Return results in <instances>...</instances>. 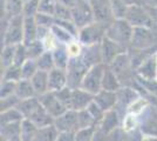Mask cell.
<instances>
[{
    "instance_id": "41",
    "label": "cell",
    "mask_w": 157,
    "mask_h": 141,
    "mask_svg": "<svg viewBox=\"0 0 157 141\" xmlns=\"http://www.w3.org/2000/svg\"><path fill=\"white\" fill-rule=\"evenodd\" d=\"M41 41H42V45H44V47H45V49H46L47 52H53L54 49H56L61 45L58 41V39L55 38V35L52 33V28H51V32L47 34Z\"/></svg>"
},
{
    "instance_id": "14",
    "label": "cell",
    "mask_w": 157,
    "mask_h": 141,
    "mask_svg": "<svg viewBox=\"0 0 157 141\" xmlns=\"http://www.w3.org/2000/svg\"><path fill=\"white\" fill-rule=\"evenodd\" d=\"M93 94L88 93L87 91L82 88H76L72 91V100H71V107L69 109L80 112V111H85L90 106L93 101H94Z\"/></svg>"
},
{
    "instance_id": "9",
    "label": "cell",
    "mask_w": 157,
    "mask_h": 141,
    "mask_svg": "<svg viewBox=\"0 0 157 141\" xmlns=\"http://www.w3.org/2000/svg\"><path fill=\"white\" fill-rule=\"evenodd\" d=\"M72 13L73 22L76 25L78 31L95 21V17L93 13L92 6H90L89 1H87V0L78 1V5L72 10Z\"/></svg>"
},
{
    "instance_id": "10",
    "label": "cell",
    "mask_w": 157,
    "mask_h": 141,
    "mask_svg": "<svg viewBox=\"0 0 157 141\" xmlns=\"http://www.w3.org/2000/svg\"><path fill=\"white\" fill-rule=\"evenodd\" d=\"M121 118L118 113L113 109L110 112H107L103 116L101 122L96 126V132H95V141H100L103 136L111 133L116 128L121 127Z\"/></svg>"
},
{
    "instance_id": "35",
    "label": "cell",
    "mask_w": 157,
    "mask_h": 141,
    "mask_svg": "<svg viewBox=\"0 0 157 141\" xmlns=\"http://www.w3.org/2000/svg\"><path fill=\"white\" fill-rule=\"evenodd\" d=\"M39 71L36 61L35 60H28L21 66V74H22V79L24 80H31L34 74Z\"/></svg>"
},
{
    "instance_id": "31",
    "label": "cell",
    "mask_w": 157,
    "mask_h": 141,
    "mask_svg": "<svg viewBox=\"0 0 157 141\" xmlns=\"http://www.w3.org/2000/svg\"><path fill=\"white\" fill-rule=\"evenodd\" d=\"M25 46H26L27 58L29 60H36L39 57H41L42 54L46 52V49H45L41 40H36L32 42V44H29V45H25Z\"/></svg>"
},
{
    "instance_id": "3",
    "label": "cell",
    "mask_w": 157,
    "mask_h": 141,
    "mask_svg": "<svg viewBox=\"0 0 157 141\" xmlns=\"http://www.w3.org/2000/svg\"><path fill=\"white\" fill-rule=\"evenodd\" d=\"M108 26L109 25L103 24V22L94 21L78 31V40L83 47L101 44L102 40L105 39Z\"/></svg>"
},
{
    "instance_id": "12",
    "label": "cell",
    "mask_w": 157,
    "mask_h": 141,
    "mask_svg": "<svg viewBox=\"0 0 157 141\" xmlns=\"http://www.w3.org/2000/svg\"><path fill=\"white\" fill-rule=\"evenodd\" d=\"M101 48H102V58H103V64L107 66H110L114 62V60L120 57L121 54H124L128 52V48L121 46L120 44L115 41L108 39L105 37V39L101 42Z\"/></svg>"
},
{
    "instance_id": "55",
    "label": "cell",
    "mask_w": 157,
    "mask_h": 141,
    "mask_svg": "<svg viewBox=\"0 0 157 141\" xmlns=\"http://www.w3.org/2000/svg\"><path fill=\"white\" fill-rule=\"evenodd\" d=\"M156 59H157V52H156Z\"/></svg>"
},
{
    "instance_id": "48",
    "label": "cell",
    "mask_w": 157,
    "mask_h": 141,
    "mask_svg": "<svg viewBox=\"0 0 157 141\" xmlns=\"http://www.w3.org/2000/svg\"><path fill=\"white\" fill-rule=\"evenodd\" d=\"M88 109V112L92 114V116L94 118V120H95V122H96V126H98V123L101 122V120L103 119V116H105V112L101 109V108L98 107V105L93 101L92 104H90V106L87 108Z\"/></svg>"
},
{
    "instance_id": "30",
    "label": "cell",
    "mask_w": 157,
    "mask_h": 141,
    "mask_svg": "<svg viewBox=\"0 0 157 141\" xmlns=\"http://www.w3.org/2000/svg\"><path fill=\"white\" fill-rule=\"evenodd\" d=\"M22 80V74H21V66L12 65L11 67L1 71V81H18Z\"/></svg>"
},
{
    "instance_id": "23",
    "label": "cell",
    "mask_w": 157,
    "mask_h": 141,
    "mask_svg": "<svg viewBox=\"0 0 157 141\" xmlns=\"http://www.w3.org/2000/svg\"><path fill=\"white\" fill-rule=\"evenodd\" d=\"M15 96L20 101L32 99L36 96V93L33 88V85L31 80H20L17 82V88H15Z\"/></svg>"
},
{
    "instance_id": "37",
    "label": "cell",
    "mask_w": 157,
    "mask_h": 141,
    "mask_svg": "<svg viewBox=\"0 0 157 141\" xmlns=\"http://www.w3.org/2000/svg\"><path fill=\"white\" fill-rule=\"evenodd\" d=\"M39 2L40 0H28L24 5L22 15L25 18H34L39 12Z\"/></svg>"
},
{
    "instance_id": "43",
    "label": "cell",
    "mask_w": 157,
    "mask_h": 141,
    "mask_svg": "<svg viewBox=\"0 0 157 141\" xmlns=\"http://www.w3.org/2000/svg\"><path fill=\"white\" fill-rule=\"evenodd\" d=\"M66 47H67V52H68L69 58H78V57H81L83 46L80 44V41L78 39H74L73 41H71Z\"/></svg>"
},
{
    "instance_id": "8",
    "label": "cell",
    "mask_w": 157,
    "mask_h": 141,
    "mask_svg": "<svg viewBox=\"0 0 157 141\" xmlns=\"http://www.w3.org/2000/svg\"><path fill=\"white\" fill-rule=\"evenodd\" d=\"M138 127L145 136L157 138V106L150 104L138 115Z\"/></svg>"
},
{
    "instance_id": "28",
    "label": "cell",
    "mask_w": 157,
    "mask_h": 141,
    "mask_svg": "<svg viewBox=\"0 0 157 141\" xmlns=\"http://www.w3.org/2000/svg\"><path fill=\"white\" fill-rule=\"evenodd\" d=\"M15 49H17V46H13V45H7V46L2 47V49H1V71L14 65Z\"/></svg>"
},
{
    "instance_id": "40",
    "label": "cell",
    "mask_w": 157,
    "mask_h": 141,
    "mask_svg": "<svg viewBox=\"0 0 157 141\" xmlns=\"http://www.w3.org/2000/svg\"><path fill=\"white\" fill-rule=\"evenodd\" d=\"M15 88H17V82H14V81H1L0 99L15 95Z\"/></svg>"
},
{
    "instance_id": "27",
    "label": "cell",
    "mask_w": 157,
    "mask_h": 141,
    "mask_svg": "<svg viewBox=\"0 0 157 141\" xmlns=\"http://www.w3.org/2000/svg\"><path fill=\"white\" fill-rule=\"evenodd\" d=\"M40 105H41V102H40L39 98L35 96V98H32V99L20 101L19 104H18V106H17V108L21 112V114L24 115V118L27 119V118H29V115L32 114Z\"/></svg>"
},
{
    "instance_id": "29",
    "label": "cell",
    "mask_w": 157,
    "mask_h": 141,
    "mask_svg": "<svg viewBox=\"0 0 157 141\" xmlns=\"http://www.w3.org/2000/svg\"><path fill=\"white\" fill-rule=\"evenodd\" d=\"M38 126L34 125L32 121L24 119L21 122V127H20V138L21 141H32L34 135L38 131Z\"/></svg>"
},
{
    "instance_id": "42",
    "label": "cell",
    "mask_w": 157,
    "mask_h": 141,
    "mask_svg": "<svg viewBox=\"0 0 157 141\" xmlns=\"http://www.w3.org/2000/svg\"><path fill=\"white\" fill-rule=\"evenodd\" d=\"M100 141H127V132L122 127H118L103 136Z\"/></svg>"
},
{
    "instance_id": "36",
    "label": "cell",
    "mask_w": 157,
    "mask_h": 141,
    "mask_svg": "<svg viewBox=\"0 0 157 141\" xmlns=\"http://www.w3.org/2000/svg\"><path fill=\"white\" fill-rule=\"evenodd\" d=\"M55 20H66L73 21V13L72 8L61 5L56 1V8H55V14H54Z\"/></svg>"
},
{
    "instance_id": "33",
    "label": "cell",
    "mask_w": 157,
    "mask_h": 141,
    "mask_svg": "<svg viewBox=\"0 0 157 141\" xmlns=\"http://www.w3.org/2000/svg\"><path fill=\"white\" fill-rule=\"evenodd\" d=\"M78 131L85 129V128L96 127V122L94 120L92 114L88 112V109L80 111L78 112Z\"/></svg>"
},
{
    "instance_id": "44",
    "label": "cell",
    "mask_w": 157,
    "mask_h": 141,
    "mask_svg": "<svg viewBox=\"0 0 157 141\" xmlns=\"http://www.w3.org/2000/svg\"><path fill=\"white\" fill-rule=\"evenodd\" d=\"M35 21L38 24L39 27H45V28H52L55 24V18L51 17V15H47V14H41L38 13L35 17Z\"/></svg>"
},
{
    "instance_id": "56",
    "label": "cell",
    "mask_w": 157,
    "mask_h": 141,
    "mask_svg": "<svg viewBox=\"0 0 157 141\" xmlns=\"http://www.w3.org/2000/svg\"><path fill=\"white\" fill-rule=\"evenodd\" d=\"M88 1H89V0H88Z\"/></svg>"
},
{
    "instance_id": "11",
    "label": "cell",
    "mask_w": 157,
    "mask_h": 141,
    "mask_svg": "<svg viewBox=\"0 0 157 141\" xmlns=\"http://www.w3.org/2000/svg\"><path fill=\"white\" fill-rule=\"evenodd\" d=\"M38 98H39L41 105L47 111V113L51 115L54 120L68 111L54 92H47L46 94L38 96Z\"/></svg>"
},
{
    "instance_id": "1",
    "label": "cell",
    "mask_w": 157,
    "mask_h": 141,
    "mask_svg": "<svg viewBox=\"0 0 157 141\" xmlns=\"http://www.w3.org/2000/svg\"><path fill=\"white\" fill-rule=\"evenodd\" d=\"M24 21L25 17L17 15L11 18L10 20L2 19L1 24L4 25V29H1L2 33V45H20L24 44Z\"/></svg>"
},
{
    "instance_id": "4",
    "label": "cell",
    "mask_w": 157,
    "mask_h": 141,
    "mask_svg": "<svg viewBox=\"0 0 157 141\" xmlns=\"http://www.w3.org/2000/svg\"><path fill=\"white\" fill-rule=\"evenodd\" d=\"M123 19L127 20L134 28L137 27H149L152 28V19L150 12L143 5H131L125 8Z\"/></svg>"
},
{
    "instance_id": "50",
    "label": "cell",
    "mask_w": 157,
    "mask_h": 141,
    "mask_svg": "<svg viewBox=\"0 0 157 141\" xmlns=\"http://www.w3.org/2000/svg\"><path fill=\"white\" fill-rule=\"evenodd\" d=\"M56 141H75V133L71 132H59Z\"/></svg>"
},
{
    "instance_id": "39",
    "label": "cell",
    "mask_w": 157,
    "mask_h": 141,
    "mask_svg": "<svg viewBox=\"0 0 157 141\" xmlns=\"http://www.w3.org/2000/svg\"><path fill=\"white\" fill-rule=\"evenodd\" d=\"M96 127L80 129L75 133V141H95Z\"/></svg>"
},
{
    "instance_id": "6",
    "label": "cell",
    "mask_w": 157,
    "mask_h": 141,
    "mask_svg": "<svg viewBox=\"0 0 157 141\" xmlns=\"http://www.w3.org/2000/svg\"><path fill=\"white\" fill-rule=\"evenodd\" d=\"M105 71V64H100V65L90 67L86 74L85 79L82 81V85L80 88L85 89L93 95H96L100 91H102V80H103Z\"/></svg>"
},
{
    "instance_id": "34",
    "label": "cell",
    "mask_w": 157,
    "mask_h": 141,
    "mask_svg": "<svg viewBox=\"0 0 157 141\" xmlns=\"http://www.w3.org/2000/svg\"><path fill=\"white\" fill-rule=\"evenodd\" d=\"M52 33L55 35V38L58 39V41H59L61 45H66V46H67L71 41H73L75 39L72 34L68 33L66 29L61 28V27L58 26V25H54V26L52 27Z\"/></svg>"
},
{
    "instance_id": "21",
    "label": "cell",
    "mask_w": 157,
    "mask_h": 141,
    "mask_svg": "<svg viewBox=\"0 0 157 141\" xmlns=\"http://www.w3.org/2000/svg\"><path fill=\"white\" fill-rule=\"evenodd\" d=\"M38 24L35 18H25L24 21V45H29L38 40Z\"/></svg>"
},
{
    "instance_id": "15",
    "label": "cell",
    "mask_w": 157,
    "mask_h": 141,
    "mask_svg": "<svg viewBox=\"0 0 157 141\" xmlns=\"http://www.w3.org/2000/svg\"><path fill=\"white\" fill-rule=\"evenodd\" d=\"M136 75L144 80L157 79V59L156 53L150 55L136 68Z\"/></svg>"
},
{
    "instance_id": "47",
    "label": "cell",
    "mask_w": 157,
    "mask_h": 141,
    "mask_svg": "<svg viewBox=\"0 0 157 141\" xmlns=\"http://www.w3.org/2000/svg\"><path fill=\"white\" fill-rule=\"evenodd\" d=\"M19 102H20V100L15 96V95H12V96H8V98L1 99V101H0L1 112H5V111H8V109L15 108L17 106H18Z\"/></svg>"
},
{
    "instance_id": "20",
    "label": "cell",
    "mask_w": 157,
    "mask_h": 141,
    "mask_svg": "<svg viewBox=\"0 0 157 141\" xmlns=\"http://www.w3.org/2000/svg\"><path fill=\"white\" fill-rule=\"evenodd\" d=\"M31 82L33 85V88L36 93V96H41L47 92H49V87H48V72H44V71H38L34 74Z\"/></svg>"
},
{
    "instance_id": "19",
    "label": "cell",
    "mask_w": 157,
    "mask_h": 141,
    "mask_svg": "<svg viewBox=\"0 0 157 141\" xmlns=\"http://www.w3.org/2000/svg\"><path fill=\"white\" fill-rule=\"evenodd\" d=\"M24 5H25L24 0H5L4 4L1 5V8L4 11L2 19L10 20L13 17L21 15L24 11Z\"/></svg>"
},
{
    "instance_id": "32",
    "label": "cell",
    "mask_w": 157,
    "mask_h": 141,
    "mask_svg": "<svg viewBox=\"0 0 157 141\" xmlns=\"http://www.w3.org/2000/svg\"><path fill=\"white\" fill-rule=\"evenodd\" d=\"M36 65L39 71H44V72H51L53 68H55L54 65V59H53L52 52H45L41 57L36 59Z\"/></svg>"
},
{
    "instance_id": "38",
    "label": "cell",
    "mask_w": 157,
    "mask_h": 141,
    "mask_svg": "<svg viewBox=\"0 0 157 141\" xmlns=\"http://www.w3.org/2000/svg\"><path fill=\"white\" fill-rule=\"evenodd\" d=\"M56 8V1L55 0H40L39 2V12L41 14H47L54 17Z\"/></svg>"
},
{
    "instance_id": "51",
    "label": "cell",
    "mask_w": 157,
    "mask_h": 141,
    "mask_svg": "<svg viewBox=\"0 0 157 141\" xmlns=\"http://www.w3.org/2000/svg\"><path fill=\"white\" fill-rule=\"evenodd\" d=\"M141 5H143L148 10H155L157 8V0H140Z\"/></svg>"
},
{
    "instance_id": "16",
    "label": "cell",
    "mask_w": 157,
    "mask_h": 141,
    "mask_svg": "<svg viewBox=\"0 0 157 141\" xmlns=\"http://www.w3.org/2000/svg\"><path fill=\"white\" fill-rule=\"evenodd\" d=\"M81 59L83 60V62H85L86 66L88 68L100 65V64H103L101 44L83 47L82 54H81Z\"/></svg>"
},
{
    "instance_id": "52",
    "label": "cell",
    "mask_w": 157,
    "mask_h": 141,
    "mask_svg": "<svg viewBox=\"0 0 157 141\" xmlns=\"http://www.w3.org/2000/svg\"><path fill=\"white\" fill-rule=\"evenodd\" d=\"M56 1L59 4H61V5H65V6L72 8V10L78 5V1L76 0H56Z\"/></svg>"
},
{
    "instance_id": "17",
    "label": "cell",
    "mask_w": 157,
    "mask_h": 141,
    "mask_svg": "<svg viewBox=\"0 0 157 141\" xmlns=\"http://www.w3.org/2000/svg\"><path fill=\"white\" fill-rule=\"evenodd\" d=\"M48 87H49V92H54V93L67 87L66 69L53 68L51 72H48Z\"/></svg>"
},
{
    "instance_id": "7",
    "label": "cell",
    "mask_w": 157,
    "mask_h": 141,
    "mask_svg": "<svg viewBox=\"0 0 157 141\" xmlns=\"http://www.w3.org/2000/svg\"><path fill=\"white\" fill-rule=\"evenodd\" d=\"M142 95L140 94L138 91L135 88L131 87H121L116 92V106H115V111L118 113L121 121L128 113V109L135 101L140 99ZM122 123V122H121Z\"/></svg>"
},
{
    "instance_id": "22",
    "label": "cell",
    "mask_w": 157,
    "mask_h": 141,
    "mask_svg": "<svg viewBox=\"0 0 157 141\" xmlns=\"http://www.w3.org/2000/svg\"><path fill=\"white\" fill-rule=\"evenodd\" d=\"M122 87L117 75L110 68V66L105 65V71L103 74V80H102V89L109 91V92H117Z\"/></svg>"
},
{
    "instance_id": "49",
    "label": "cell",
    "mask_w": 157,
    "mask_h": 141,
    "mask_svg": "<svg viewBox=\"0 0 157 141\" xmlns=\"http://www.w3.org/2000/svg\"><path fill=\"white\" fill-rule=\"evenodd\" d=\"M144 138L145 135L142 133L140 127L130 132H127V141H144Z\"/></svg>"
},
{
    "instance_id": "54",
    "label": "cell",
    "mask_w": 157,
    "mask_h": 141,
    "mask_svg": "<svg viewBox=\"0 0 157 141\" xmlns=\"http://www.w3.org/2000/svg\"><path fill=\"white\" fill-rule=\"evenodd\" d=\"M144 141H157V138H155V136H145Z\"/></svg>"
},
{
    "instance_id": "18",
    "label": "cell",
    "mask_w": 157,
    "mask_h": 141,
    "mask_svg": "<svg viewBox=\"0 0 157 141\" xmlns=\"http://www.w3.org/2000/svg\"><path fill=\"white\" fill-rule=\"evenodd\" d=\"M116 101H117V99H116V92H109V91H105V89L100 91L94 96V102L105 113L115 109Z\"/></svg>"
},
{
    "instance_id": "45",
    "label": "cell",
    "mask_w": 157,
    "mask_h": 141,
    "mask_svg": "<svg viewBox=\"0 0 157 141\" xmlns=\"http://www.w3.org/2000/svg\"><path fill=\"white\" fill-rule=\"evenodd\" d=\"M27 60H28V58H27V53H26V46H25L24 44L17 45L14 65H17V66H22Z\"/></svg>"
},
{
    "instance_id": "13",
    "label": "cell",
    "mask_w": 157,
    "mask_h": 141,
    "mask_svg": "<svg viewBox=\"0 0 157 141\" xmlns=\"http://www.w3.org/2000/svg\"><path fill=\"white\" fill-rule=\"evenodd\" d=\"M54 126L59 132H71L76 133L78 131V112L68 109L59 118L54 120Z\"/></svg>"
},
{
    "instance_id": "5",
    "label": "cell",
    "mask_w": 157,
    "mask_h": 141,
    "mask_svg": "<svg viewBox=\"0 0 157 141\" xmlns=\"http://www.w3.org/2000/svg\"><path fill=\"white\" fill-rule=\"evenodd\" d=\"M89 68L86 66L81 57L78 58H71L68 66L66 68L67 72V86L72 89L80 88L82 85V81L85 79L86 74Z\"/></svg>"
},
{
    "instance_id": "25",
    "label": "cell",
    "mask_w": 157,
    "mask_h": 141,
    "mask_svg": "<svg viewBox=\"0 0 157 141\" xmlns=\"http://www.w3.org/2000/svg\"><path fill=\"white\" fill-rule=\"evenodd\" d=\"M53 53V59H54V65L55 68H60V69H66L69 62V55L67 52V47L66 45H60L56 49H54Z\"/></svg>"
},
{
    "instance_id": "24",
    "label": "cell",
    "mask_w": 157,
    "mask_h": 141,
    "mask_svg": "<svg viewBox=\"0 0 157 141\" xmlns=\"http://www.w3.org/2000/svg\"><path fill=\"white\" fill-rule=\"evenodd\" d=\"M58 135H59V131L54 125H51L47 127L38 128L32 141H56Z\"/></svg>"
},
{
    "instance_id": "46",
    "label": "cell",
    "mask_w": 157,
    "mask_h": 141,
    "mask_svg": "<svg viewBox=\"0 0 157 141\" xmlns=\"http://www.w3.org/2000/svg\"><path fill=\"white\" fill-rule=\"evenodd\" d=\"M72 88H69L68 86L65 87L63 89H61L59 92H56V96L59 98V100L65 105V107L67 109H69L71 107V100H72Z\"/></svg>"
},
{
    "instance_id": "2",
    "label": "cell",
    "mask_w": 157,
    "mask_h": 141,
    "mask_svg": "<svg viewBox=\"0 0 157 141\" xmlns=\"http://www.w3.org/2000/svg\"><path fill=\"white\" fill-rule=\"evenodd\" d=\"M132 34H134V27L123 18H116L109 24L105 32V37L129 49Z\"/></svg>"
},
{
    "instance_id": "26",
    "label": "cell",
    "mask_w": 157,
    "mask_h": 141,
    "mask_svg": "<svg viewBox=\"0 0 157 141\" xmlns=\"http://www.w3.org/2000/svg\"><path fill=\"white\" fill-rule=\"evenodd\" d=\"M24 119H25L24 115L21 114V112L17 107L5 111V112H1V114H0V123H1V126L11 125V123H19Z\"/></svg>"
},
{
    "instance_id": "53",
    "label": "cell",
    "mask_w": 157,
    "mask_h": 141,
    "mask_svg": "<svg viewBox=\"0 0 157 141\" xmlns=\"http://www.w3.org/2000/svg\"><path fill=\"white\" fill-rule=\"evenodd\" d=\"M123 1V4H124L125 6H131V5H137V4H141V1L140 0H122Z\"/></svg>"
}]
</instances>
